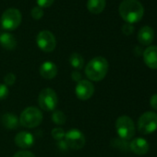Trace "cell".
<instances>
[{
	"label": "cell",
	"instance_id": "obj_23",
	"mask_svg": "<svg viewBox=\"0 0 157 157\" xmlns=\"http://www.w3.org/2000/svg\"><path fill=\"white\" fill-rule=\"evenodd\" d=\"M112 145L115 148H119L121 150L123 149H128V144H127V140H124L122 139H114L112 140Z\"/></svg>",
	"mask_w": 157,
	"mask_h": 157
},
{
	"label": "cell",
	"instance_id": "obj_15",
	"mask_svg": "<svg viewBox=\"0 0 157 157\" xmlns=\"http://www.w3.org/2000/svg\"><path fill=\"white\" fill-rule=\"evenodd\" d=\"M40 75L46 80H52L57 75V67L55 63L46 61L44 62L39 69Z\"/></svg>",
	"mask_w": 157,
	"mask_h": 157
},
{
	"label": "cell",
	"instance_id": "obj_1",
	"mask_svg": "<svg viewBox=\"0 0 157 157\" xmlns=\"http://www.w3.org/2000/svg\"><path fill=\"white\" fill-rule=\"evenodd\" d=\"M121 18L129 24L139 22L144 14V9L138 0H123L118 8Z\"/></svg>",
	"mask_w": 157,
	"mask_h": 157
},
{
	"label": "cell",
	"instance_id": "obj_5",
	"mask_svg": "<svg viewBox=\"0 0 157 157\" xmlns=\"http://www.w3.org/2000/svg\"><path fill=\"white\" fill-rule=\"evenodd\" d=\"M38 104L41 109L44 111H55L58 104V97L56 93L51 88L43 89L38 96Z\"/></svg>",
	"mask_w": 157,
	"mask_h": 157
},
{
	"label": "cell",
	"instance_id": "obj_30",
	"mask_svg": "<svg viewBox=\"0 0 157 157\" xmlns=\"http://www.w3.org/2000/svg\"><path fill=\"white\" fill-rule=\"evenodd\" d=\"M150 105L154 110L157 111V94L151 95V97L150 99Z\"/></svg>",
	"mask_w": 157,
	"mask_h": 157
},
{
	"label": "cell",
	"instance_id": "obj_7",
	"mask_svg": "<svg viewBox=\"0 0 157 157\" xmlns=\"http://www.w3.org/2000/svg\"><path fill=\"white\" fill-rule=\"evenodd\" d=\"M21 22V14L17 9H9L4 11L0 19L1 26L7 31L16 30Z\"/></svg>",
	"mask_w": 157,
	"mask_h": 157
},
{
	"label": "cell",
	"instance_id": "obj_20",
	"mask_svg": "<svg viewBox=\"0 0 157 157\" xmlns=\"http://www.w3.org/2000/svg\"><path fill=\"white\" fill-rule=\"evenodd\" d=\"M67 117L62 111H54L52 115V121L56 125H64L66 123Z\"/></svg>",
	"mask_w": 157,
	"mask_h": 157
},
{
	"label": "cell",
	"instance_id": "obj_16",
	"mask_svg": "<svg viewBox=\"0 0 157 157\" xmlns=\"http://www.w3.org/2000/svg\"><path fill=\"white\" fill-rule=\"evenodd\" d=\"M1 123L7 129H16L20 125V119L11 113H6L1 117Z\"/></svg>",
	"mask_w": 157,
	"mask_h": 157
},
{
	"label": "cell",
	"instance_id": "obj_25",
	"mask_svg": "<svg viewBox=\"0 0 157 157\" xmlns=\"http://www.w3.org/2000/svg\"><path fill=\"white\" fill-rule=\"evenodd\" d=\"M9 94H10V92H9L8 86L5 84H0V100H3V99L7 98Z\"/></svg>",
	"mask_w": 157,
	"mask_h": 157
},
{
	"label": "cell",
	"instance_id": "obj_10",
	"mask_svg": "<svg viewBox=\"0 0 157 157\" xmlns=\"http://www.w3.org/2000/svg\"><path fill=\"white\" fill-rule=\"evenodd\" d=\"M76 96L82 101L89 100L94 94V84L87 80H82L78 82L75 88Z\"/></svg>",
	"mask_w": 157,
	"mask_h": 157
},
{
	"label": "cell",
	"instance_id": "obj_26",
	"mask_svg": "<svg viewBox=\"0 0 157 157\" xmlns=\"http://www.w3.org/2000/svg\"><path fill=\"white\" fill-rule=\"evenodd\" d=\"M13 157H35V155L30 151L22 150V151H20L16 152Z\"/></svg>",
	"mask_w": 157,
	"mask_h": 157
},
{
	"label": "cell",
	"instance_id": "obj_28",
	"mask_svg": "<svg viewBox=\"0 0 157 157\" xmlns=\"http://www.w3.org/2000/svg\"><path fill=\"white\" fill-rule=\"evenodd\" d=\"M55 0H36L37 5L40 8H49L53 5Z\"/></svg>",
	"mask_w": 157,
	"mask_h": 157
},
{
	"label": "cell",
	"instance_id": "obj_29",
	"mask_svg": "<svg viewBox=\"0 0 157 157\" xmlns=\"http://www.w3.org/2000/svg\"><path fill=\"white\" fill-rule=\"evenodd\" d=\"M71 78H72V80L74 81V82H76L77 83L78 82H81L82 81V74L78 72V71H73L72 73H71Z\"/></svg>",
	"mask_w": 157,
	"mask_h": 157
},
{
	"label": "cell",
	"instance_id": "obj_22",
	"mask_svg": "<svg viewBox=\"0 0 157 157\" xmlns=\"http://www.w3.org/2000/svg\"><path fill=\"white\" fill-rule=\"evenodd\" d=\"M31 15H32V17H33L34 20H36V21L42 19L43 16H44L43 9L40 8V7H38V6H37V7H34V8L32 10V11H31Z\"/></svg>",
	"mask_w": 157,
	"mask_h": 157
},
{
	"label": "cell",
	"instance_id": "obj_11",
	"mask_svg": "<svg viewBox=\"0 0 157 157\" xmlns=\"http://www.w3.org/2000/svg\"><path fill=\"white\" fill-rule=\"evenodd\" d=\"M145 65L151 69H157V46L150 45L142 53Z\"/></svg>",
	"mask_w": 157,
	"mask_h": 157
},
{
	"label": "cell",
	"instance_id": "obj_12",
	"mask_svg": "<svg viewBox=\"0 0 157 157\" xmlns=\"http://www.w3.org/2000/svg\"><path fill=\"white\" fill-rule=\"evenodd\" d=\"M129 149L137 155H144L149 151L150 145L148 141L143 138H136L129 143Z\"/></svg>",
	"mask_w": 157,
	"mask_h": 157
},
{
	"label": "cell",
	"instance_id": "obj_14",
	"mask_svg": "<svg viewBox=\"0 0 157 157\" xmlns=\"http://www.w3.org/2000/svg\"><path fill=\"white\" fill-rule=\"evenodd\" d=\"M137 39L142 45H150L154 39V31L150 26H143L140 29Z\"/></svg>",
	"mask_w": 157,
	"mask_h": 157
},
{
	"label": "cell",
	"instance_id": "obj_19",
	"mask_svg": "<svg viewBox=\"0 0 157 157\" xmlns=\"http://www.w3.org/2000/svg\"><path fill=\"white\" fill-rule=\"evenodd\" d=\"M69 63L74 69L80 70L84 66V59L78 53H72L69 56Z\"/></svg>",
	"mask_w": 157,
	"mask_h": 157
},
{
	"label": "cell",
	"instance_id": "obj_6",
	"mask_svg": "<svg viewBox=\"0 0 157 157\" xmlns=\"http://www.w3.org/2000/svg\"><path fill=\"white\" fill-rule=\"evenodd\" d=\"M138 129L143 135L153 133L157 129V114L151 111L142 114L138 120Z\"/></svg>",
	"mask_w": 157,
	"mask_h": 157
},
{
	"label": "cell",
	"instance_id": "obj_4",
	"mask_svg": "<svg viewBox=\"0 0 157 157\" xmlns=\"http://www.w3.org/2000/svg\"><path fill=\"white\" fill-rule=\"evenodd\" d=\"M116 130L118 137L124 140H129L135 135V125L128 116H121L116 121Z\"/></svg>",
	"mask_w": 157,
	"mask_h": 157
},
{
	"label": "cell",
	"instance_id": "obj_17",
	"mask_svg": "<svg viewBox=\"0 0 157 157\" xmlns=\"http://www.w3.org/2000/svg\"><path fill=\"white\" fill-rule=\"evenodd\" d=\"M0 44L7 50H13L17 46V41L12 34L9 33H3L0 34Z\"/></svg>",
	"mask_w": 157,
	"mask_h": 157
},
{
	"label": "cell",
	"instance_id": "obj_27",
	"mask_svg": "<svg viewBox=\"0 0 157 157\" xmlns=\"http://www.w3.org/2000/svg\"><path fill=\"white\" fill-rule=\"evenodd\" d=\"M122 32L124 34L126 35H130L133 33L134 32V27L132 26V24H129V23H126L122 26Z\"/></svg>",
	"mask_w": 157,
	"mask_h": 157
},
{
	"label": "cell",
	"instance_id": "obj_24",
	"mask_svg": "<svg viewBox=\"0 0 157 157\" xmlns=\"http://www.w3.org/2000/svg\"><path fill=\"white\" fill-rule=\"evenodd\" d=\"M4 82L5 85L7 86H11L16 82V76L13 73H8L5 77H4Z\"/></svg>",
	"mask_w": 157,
	"mask_h": 157
},
{
	"label": "cell",
	"instance_id": "obj_3",
	"mask_svg": "<svg viewBox=\"0 0 157 157\" xmlns=\"http://www.w3.org/2000/svg\"><path fill=\"white\" fill-rule=\"evenodd\" d=\"M19 119L21 126L28 128H33L38 127L43 121V113L37 107L30 106L21 112Z\"/></svg>",
	"mask_w": 157,
	"mask_h": 157
},
{
	"label": "cell",
	"instance_id": "obj_21",
	"mask_svg": "<svg viewBox=\"0 0 157 157\" xmlns=\"http://www.w3.org/2000/svg\"><path fill=\"white\" fill-rule=\"evenodd\" d=\"M65 134H66V133H65L64 129L61 128H59V127L55 128L52 130V137H53L56 140H57V141L62 140L64 139V137H65Z\"/></svg>",
	"mask_w": 157,
	"mask_h": 157
},
{
	"label": "cell",
	"instance_id": "obj_9",
	"mask_svg": "<svg viewBox=\"0 0 157 157\" xmlns=\"http://www.w3.org/2000/svg\"><path fill=\"white\" fill-rule=\"evenodd\" d=\"M36 44L42 51L45 53H50L55 50L56 41L55 35L51 32L42 31L38 33L36 37Z\"/></svg>",
	"mask_w": 157,
	"mask_h": 157
},
{
	"label": "cell",
	"instance_id": "obj_8",
	"mask_svg": "<svg viewBox=\"0 0 157 157\" xmlns=\"http://www.w3.org/2000/svg\"><path fill=\"white\" fill-rule=\"evenodd\" d=\"M64 140L67 147L73 150H81L85 145V137L83 133L75 128L68 130L65 134Z\"/></svg>",
	"mask_w": 157,
	"mask_h": 157
},
{
	"label": "cell",
	"instance_id": "obj_2",
	"mask_svg": "<svg viewBox=\"0 0 157 157\" xmlns=\"http://www.w3.org/2000/svg\"><path fill=\"white\" fill-rule=\"evenodd\" d=\"M109 64L103 56H95L85 67V75L90 81L100 82L105 78Z\"/></svg>",
	"mask_w": 157,
	"mask_h": 157
},
{
	"label": "cell",
	"instance_id": "obj_13",
	"mask_svg": "<svg viewBox=\"0 0 157 157\" xmlns=\"http://www.w3.org/2000/svg\"><path fill=\"white\" fill-rule=\"evenodd\" d=\"M15 144L21 149H29L34 143V137L27 131L19 132L14 138Z\"/></svg>",
	"mask_w": 157,
	"mask_h": 157
},
{
	"label": "cell",
	"instance_id": "obj_18",
	"mask_svg": "<svg viewBox=\"0 0 157 157\" xmlns=\"http://www.w3.org/2000/svg\"><path fill=\"white\" fill-rule=\"evenodd\" d=\"M105 0H88L87 9L93 14H100L105 8Z\"/></svg>",
	"mask_w": 157,
	"mask_h": 157
}]
</instances>
